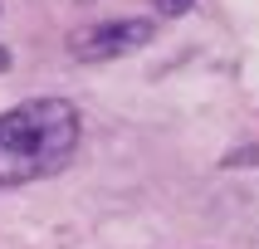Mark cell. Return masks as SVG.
<instances>
[{
	"label": "cell",
	"mask_w": 259,
	"mask_h": 249,
	"mask_svg": "<svg viewBox=\"0 0 259 249\" xmlns=\"http://www.w3.org/2000/svg\"><path fill=\"white\" fill-rule=\"evenodd\" d=\"M83 142V117L69 98H29L0 113V190L59 176Z\"/></svg>",
	"instance_id": "cell-1"
},
{
	"label": "cell",
	"mask_w": 259,
	"mask_h": 249,
	"mask_svg": "<svg viewBox=\"0 0 259 249\" xmlns=\"http://www.w3.org/2000/svg\"><path fill=\"white\" fill-rule=\"evenodd\" d=\"M157 39V20H103L93 29H78L69 39V54L83 64H108V59L137 54Z\"/></svg>",
	"instance_id": "cell-2"
},
{
	"label": "cell",
	"mask_w": 259,
	"mask_h": 249,
	"mask_svg": "<svg viewBox=\"0 0 259 249\" xmlns=\"http://www.w3.org/2000/svg\"><path fill=\"white\" fill-rule=\"evenodd\" d=\"M225 166H259V146H235L225 157Z\"/></svg>",
	"instance_id": "cell-3"
},
{
	"label": "cell",
	"mask_w": 259,
	"mask_h": 249,
	"mask_svg": "<svg viewBox=\"0 0 259 249\" xmlns=\"http://www.w3.org/2000/svg\"><path fill=\"white\" fill-rule=\"evenodd\" d=\"M152 5H157L161 15H171V20H176V15H186L191 5H196V0H152Z\"/></svg>",
	"instance_id": "cell-4"
},
{
	"label": "cell",
	"mask_w": 259,
	"mask_h": 249,
	"mask_svg": "<svg viewBox=\"0 0 259 249\" xmlns=\"http://www.w3.org/2000/svg\"><path fill=\"white\" fill-rule=\"evenodd\" d=\"M10 69V49H0V73Z\"/></svg>",
	"instance_id": "cell-5"
}]
</instances>
